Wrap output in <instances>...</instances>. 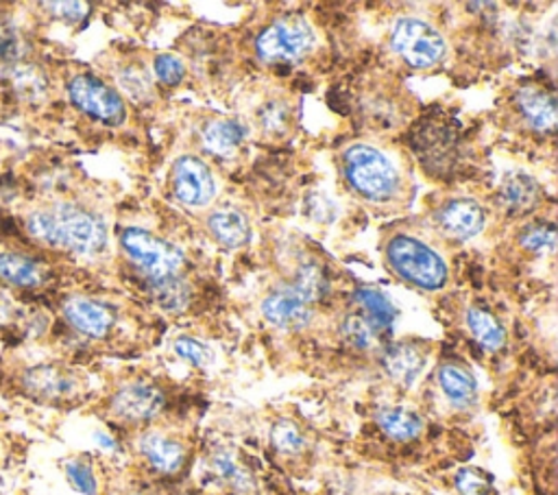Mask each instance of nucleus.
Returning a JSON list of instances; mask_svg holds the SVG:
<instances>
[{
    "label": "nucleus",
    "mask_w": 558,
    "mask_h": 495,
    "mask_svg": "<svg viewBox=\"0 0 558 495\" xmlns=\"http://www.w3.org/2000/svg\"><path fill=\"white\" fill-rule=\"evenodd\" d=\"M204 146L217 157H234L247 140V127L238 118H215L204 127Z\"/></svg>",
    "instance_id": "obj_20"
},
{
    "label": "nucleus",
    "mask_w": 558,
    "mask_h": 495,
    "mask_svg": "<svg viewBox=\"0 0 558 495\" xmlns=\"http://www.w3.org/2000/svg\"><path fill=\"white\" fill-rule=\"evenodd\" d=\"M210 469H212V473H215V478H217L219 482H223L225 486H230V489H234V491L245 493V491H249V489L254 486L251 473H249V471L238 463V458H236L232 452H228V450H219V452L212 454V458H210Z\"/></svg>",
    "instance_id": "obj_27"
},
{
    "label": "nucleus",
    "mask_w": 558,
    "mask_h": 495,
    "mask_svg": "<svg viewBox=\"0 0 558 495\" xmlns=\"http://www.w3.org/2000/svg\"><path fill=\"white\" fill-rule=\"evenodd\" d=\"M23 389L29 398L42 404H64L81 393L79 376L62 365H36L25 372Z\"/></svg>",
    "instance_id": "obj_8"
},
{
    "label": "nucleus",
    "mask_w": 558,
    "mask_h": 495,
    "mask_svg": "<svg viewBox=\"0 0 558 495\" xmlns=\"http://www.w3.org/2000/svg\"><path fill=\"white\" fill-rule=\"evenodd\" d=\"M340 335H342L345 343H349V348L360 350V352H366L374 348L380 337L360 312H351L340 321Z\"/></svg>",
    "instance_id": "obj_29"
},
{
    "label": "nucleus",
    "mask_w": 558,
    "mask_h": 495,
    "mask_svg": "<svg viewBox=\"0 0 558 495\" xmlns=\"http://www.w3.org/2000/svg\"><path fill=\"white\" fill-rule=\"evenodd\" d=\"M378 428L393 441H415L424 432V419L408 408L402 406H387L376 413Z\"/></svg>",
    "instance_id": "obj_24"
},
{
    "label": "nucleus",
    "mask_w": 558,
    "mask_h": 495,
    "mask_svg": "<svg viewBox=\"0 0 558 495\" xmlns=\"http://www.w3.org/2000/svg\"><path fill=\"white\" fill-rule=\"evenodd\" d=\"M66 476L79 493L99 495V482H96V476H94V469H92L90 463H86L81 458L68 460L66 463Z\"/></svg>",
    "instance_id": "obj_36"
},
{
    "label": "nucleus",
    "mask_w": 558,
    "mask_h": 495,
    "mask_svg": "<svg viewBox=\"0 0 558 495\" xmlns=\"http://www.w3.org/2000/svg\"><path fill=\"white\" fill-rule=\"evenodd\" d=\"M426 350L411 341L391 343L382 352V367L387 376L400 387H413L426 367Z\"/></svg>",
    "instance_id": "obj_15"
},
{
    "label": "nucleus",
    "mask_w": 558,
    "mask_h": 495,
    "mask_svg": "<svg viewBox=\"0 0 558 495\" xmlns=\"http://www.w3.org/2000/svg\"><path fill=\"white\" fill-rule=\"evenodd\" d=\"M153 73L161 86L172 88L185 79V64L170 53H161L153 60Z\"/></svg>",
    "instance_id": "obj_38"
},
{
    "label": "nucleus",
    "mask_w": 558,
    "mask_h": 495,
    "mask_svg": "<svg viewBox=\"0 0 558 495\" xmlns=\"http://www.w3.org/2000/svg\"><path fill=\"white\" fill-rule=\"evenodd\" d=\"M172 191L183 206H208L217 193L215 178L208 169V164L197 155H181L172 164Z\"/></svg>",
    "instance_id": "obj_9"
},
{
    "label": "nucleus",
    "mask_w": 558,
    "mask_h": 495,
    "mask_svg": "<svg viewBox=\"0 0 558 495\" xmlns=\"http://www.w3.org/2000/svg\"><path fill=\"white\" fill-rule=\"evenodd\" d=\"M314 31L301 16H282L256 38V55L269 66H293L314 49Z\"/></svg>",
    "instance_id": "obj_4"
},
{
    "label": "nucleus",
    "mask_w": 558,
    "mask_h": 495,
    "mask_svg": "<svg viewBox=\"0 0 558 495\" xmlns=\"http://www.w3.org/2000/svg\"><path fill=\"white\" fill-rule=\"evenodd\" d=\"M460 495H491V476L476 467H465L454 480Z\"/></svg>",
    "instance_id": "obj_37"
},
{
    "label": "nucleus",
    "mask_w": 558,
    "mask_h": 495,
    "mask_svg": "<svg viewBox=\"0 0 558 495\" xmlns=\"http://www.w3.org/2000/svg\"><path fill=\"white\" fill-rule=\"evenodd\" d=\"M68 96L79 112L103 125L118 127L127 120L122 94L90 73H79L68 81Z\"/></svg>",
    "instance_id": "obj_7"
},
{
    "label": "nucleus",
    "mask_w": 558,
    "mask_h": 495,
    "mask_svg": "<svg viewBox=\"0 0 558 495\" xmlns=\"http://www.w3.org/2000/svg\"><path fill=\"white\" fill-rule=\"evenodd\" d=\"M342 171L349 186L374 204L391 201L402 186L395 164L368 144H353L342 153Z\"/></svg>",
    "instance_id": "obj_2"
},
{
    "label": "nucleus",
    "mask_w": 558,
    "mask_h": 495,
    "mask_svg": "<svg viewBox=\"0 0 558 495\" xmlns=\"http://www.w3.org/2000/svg\"><path fill=\"white\" fill-rule=\"evenodd\" d=\"M515 105L525 125L536 133H551L556 127V99L538 86H523L515 94Z\"/></svg>",
    "instance_id": "obj_16"
},
{
    "label": "nucleus",
    "mask_w": 558,
    "mask_h": 495,
    "mask_svg": "<svg viewBox=\"0 0 558 495\" xmlns=\"http://www.w3.org/2000/svg\"><path fill=\"white\" fill-rule=\"evenodd\" d=\"M271 443L284 456H299L308 447V437L299 424L290 419H282L271 430Z\"/></svg>",
    "instance_id": "obj_30"
},
{
    "label": "nucleus",
    "mask_w": 558,
    "mask_h": 495,
    "mask_svg": "<svg viewBox=\"0 0 558 495\" xmlns=\"http://www.w3.org/2000/svg\"><path fill=\"white\" fill-rule=\"evenodd\" d=\"M151 290L155 295V301L166 312H181L185 305L191 303V286L185 284L179 275L151 282Z\"/></svg>",
    "instance_id": "obj_28"
},
{
    "label": "nucleus",
    "mask_w": 558,
    "mask_h": 495,
    "mask_svg": "<svg viewBox=\"0 0 558 495\" xmlns=\"http://www.w3.org/2000/svg\"><path fill=\"white\" fill-rule=\"evenodd\" d=\"M25 223L36 240L75 256H96L107 245L105 221L77 204H55L36 210Z\"/></svg>",
    "instance_id": "obj_1"
},
{
    "label": "nucleus",
    "mask_w": 558,
    "mask_h": 495,
    "mask_svg": "<svg viewBox=\"0 0 558 495\" xmlns=\"http://www.w3.org/2000/svg\"><path fill=\"white\" fill-rule=\"evenodd\" d=\"M439 387L445 400L456 408H469L476 404L478 385L473 374L460 363H443L437 372Z\"/></svg>",
    "instance_id": "obj_19"
},
{
    "label": "nucleus",
    "mask_w": 558,
    "mask_h": 495,
    "mask_svg": "<svg viewBox=\"0 0 558 495\" xmlns=\"http://www.w3.org/2000/svg\"><path fill=\"white\" fill-rule=\"evenodd\" d=\"M25 40L21 31L5 18H0V60H5L8 64H16L25 57Z\"/></svg>",
    "instance_id": "obj_34"
},
{
    "label": "nucleus",
    "mask_w": 558,
    "mask_h": 495,
    "mask_svg": "<svg viewBox=\"0 0 558 495\" xmlns=\"http://www.w3.org/2000/svg\"><path fill=\"white\" fill-rule=\"evenodd\" d=\"M164 391L151 382H129L112 398V413L129 424H144L164 411Z\"/></svg>",
    "instance_id": "obj_10"
},
{
    "label": "nucleus",
    "mask_w": 558,
    "mask_h": 495,
    "mask_svg": "<svg viewBox=\"0 0 558 495\" xmlns=\"http://www.w3.org/2000/svg\"><path fill=\"white\" fill-rule=\"evenodd\" d=\"M288 122H290V107L282 99H269L258 109V125L269 135H284L288 131Z\"/></svg>",
    "instance_id": "obj_32"
},
{
    "label": "nucleus",
    "mask_w": 558,
    "mask_h": 495,
    "mask_svg": "<svg viewBox=\"0 0 558 495\" xmlns=\"http://www.w3.org/2000/svg\"><path fill=\"white\" fill-rule=\"evenodd\" d=\"M120 247L151 282L174 277L183 266V253L174 245L140 227L122 230Z\"/></svg>",
    "instance_id": "obj_5"
},
{
    "label": "nucleus",
    "mask_w": 558,
    "mask_h": 495,
    "mask_svg": "<svg viewBox=\"0 0 558 495\" xmlns=\"http://www.w3.org/2000/svg\"><path fill=\"white\" fill-rule=\"evenodd\" d=\"M118 81H120L122 90L135 99H144L151 94V81L142 68H125L118 75Z\"/></svg>",
    "instance_id": "obj_39"
},
{
    "label": "nucleus",
    "mask_w": 558,
    "mask_h": 495,
    "mask_svg": "<svg viewBox=\"0 0 558 495\" xmlns=\"http://www.w3.org/2000/svg\"><path fill=\"white\" fill-rule=\"evenodd\" d=\"M391 47L411 68L428 70L443 62L447 47L443 36L419 18H402L393 27Z\"/></svg>",
    "instance_id": "obj_6"
},
{
    "label": "nucleus",
    "mask_w": 558,
    "mask_h": 495,
    "mask_svg": "<svg viewBox=\"0 0 558 495\" xmlns=\"http://www.w3.org/2000/svg\"><path fill=\"white\" fill-rule=\"evenodd\" d=\"M355 301L362 310L360 314L371 323V327H374L378 335L389 333L398 318V310L385 292H380L378 288H358Z\"/></svg>",
    "instance_id": "obj_25"
},
{
    "label": "nucleus",
    "mask_w": 558,
    "mask_h": 495,
    "mask_svg": "<svg viewBox=\"0 0 558 495\" xmlns=\"http://www.w3.org/2000/svg\"><path fill=\"white\" fill-rule=\"evenodd\" d=\"M0 279L16 288H38L47 279L44 266L21 251H3L0 253Z\"/></svg>",
    "instance_id": "obj_22"
},
{
    "label": "nucleus",
    "mask_w": 558,
    "mask_h": 495,
    "mask_svg": "<svg viewBox=\"0 0 558 495\" xmlns=\"http://www.w3.org/2000/svg\"><path fill=\"white\" fill-rule=\"evenodd\" d=\"M208 227H210L212 236L228 249L245 247L251 238L249 219L245 217V212H241L238 208H232V206L217 208L208 219Z\"/></svg>",
    "instance_id": "obj_21"
},
{
    "label": "nucleus",
    "mask_w": 558,
    "mask_h": 495,
    "mask_svg": "<svg viewBox=\"0 0 558 495\" xmlns=\"http://www.w3.org/2000/svg\"><path fill=\"white\" fill-rule=\"evenodd\" d=\"M262 314L269 323H273L275 327L282 329H303L312 323L314 318V310L312 303L306 301L299 292H295L293 288H282L271 292L264 301H262Z\"/></svg>",
    "instance_id": "obj_13"
},
{
    "label": "nucleus",
    "mask_w": 558,
    "mask_h": 495,
    "mask_svg": "<svg viewBox=\"0 0 558 495\" xmlns=\"http://www.w3.org/2000/svg\"><path fill=\"white\" fill-rule=\"evenodd\" d=\"M465 323L469 327L471 337L476 339V343L480 348H484L486 352H497L504 348L506 343V329L502 325V321L486 308L480 305H471L465 312Z\"/></svg>",
    "instance_id": "obj_23"
},
{
    "label": "nucleus",
    "mask_w": 558,
    "mask_h": 495,
    "mask_svg": "<svg viewBox=\"0 0 558 495\" xmlns=\"http://www.w3.org/2000/svg\"><path fill=\"white\" fill-rule=\"evenodd\" d=\"M172 348L181 361H185L193 367H206L212 361L210 348L204 341L193 339V337H179Z\"/></svg>",
    "instance_id": "obj_35"
},
{
    "label": "nucleus",
    "mask_w": 558,
    "mask_h": 495,
    "mask_svg": "<svg viewBox=\"0 0 558 495\" xmlns=\"http://www.w3.org/2000/svg\"><path fill=\"white\" fill-rule=\"evenodd\" d=\"M387 262L395 275L421 290H439L447 284L445 260L421 238L398 234L387 243Z\"/></svg>",
    "instance_id": "obj_3"
},
{
    "label": "nucleus",
    "mask_w": 558,
    "mask_h": 495,
    "mask_svg": "<svg viewBox=\"0 0 558 495\" xmlns=\"http://www.w3.org/2000/svg\"><path fill=\"white\" fill-rule=\"evenodd\" d=\"M42 10H49V14L64 23H79L90 14V8L86 3H47Z\"/></svg>",
    "instance_id": "obj_40"
},
{
    "label": "nucleus",
    "mask_w": 558,
    "mask_h": 495,
    "mask_svg": "<svg viewBox=\"0 0 558 495\" xmlns=\"http://www.w3.org/2000/svg\"><path fill=\"white\" fill-rule=\"evenodd\" d=\"M8 79H10V88L14 90L18 101L38 103V101L47 99L49 79L38 66H34L29 62H16L10 66Z\"/></svg>",
    "instance_id": "obj_26"
},
{
    "label": "nucleus",
    "mask_w": 558,
    "mask_h": 495,
    "mask_svg": "<svg viewBox=\"0 0 558 495\" xmlns=\"http://www.w3.org/2000/svg\"><path fill=\"white\" fill-rule=\"evenodd\" d=\"M415 151L430 171H450L458 155V135L450 125L424 122L415 133Z\"/></svg>",
    "instance_id": "obj_11"
},
{
    "label": "nucleus",
    "mask_w": 558,
    "mask_h": 495,
    "mask_svg": "<svg viewBox=\"0 0 558 495\" xmlns=\"http://www.w3.org/2000/svg\"><path fill=\"white\" fill-rule=\"evenodd\" d=\"M64 318L73 329L88 339H105L114 327V312L109 305L90 297H70L64 301Z\"/></svg>",
    "instance_id": "obj_12"
},
{
    "label": "nucleus",
    "mask_w": 558,
    "mask_h": 495,
    "mask_svg": "<svg viewBox=\"0 0 558 495\" xmlns=\"http://www.w3.org/2000/svg\"><path fill=\"white\" fill-rule=\"evenodd\" d=\"M8 308H10V303L5 301V297H3V295H0V321H3V318L10 314V310H8Z\"/></svg>",
    "instance_id": "obj_41"
},
{
    "label": "nucleus",
    "mask_w": 558,
    "mask_h": 495,
    "mask_svg": "<svg viewBox=\"0 0 558 495\" xmlns=\"http://www.w3.org/2000/svg\"><path fill=\"white\" fill-rule=\"evenodd\" d=\"M138 452L157 473H179L185 465V447L164 432H146L138 439Z\"/></svg>",
    "instance_id": "obj_17"
},
{
    "label": "nucleus",
    "mask_w": 558,
    "mask_h": 495,
    "mask_svg": "<svg viewBox=\"0 0 558 495\" xmlns=\"http://www.w3.org/2000/svg\"><path fill=\"white\" fill-rule=\"evenodd\" d=\"M497 201L510 214H528L541 206L543 188L528 173L512 171L504 178L497 193Z\"/></svg>",
    "instance_id": "obj_18"
},
{
    "label": "nucleus",
    "mask_w": 558,
    "mask_h": 495,
    "mask_svg": "<svg viewBox=\"0 0 558 495\" xmlns=\"http://www.w3.org/2000/svg\"><path fill=\"white\" fill-rule=\"evenodd\" d=\"M519 245L530 253H551L556 245L554 223H532L519 234Z\"/></svg>",
    "instance_id": "obj_33"
},
{
    "label": "nucleus",
    "mask_w": 558,
    "mask_h": 495,
    "mask_svg": "<svg viewBox=\"0 0 558 495\" xmlns=\"http://www.w3.org/2000/svg\"><path fill=\"white\" fill-rule=\"evenodd\" d=\"M437 223L439 227L458 240L473 238L484 230L486 223V212L484 208L467 197H454L447 199L439 212H437Z\"/></svg>",
    "instance_id": "obj_14"
},
{
    "label": "nucleus",
    "mask_w": 558,
    "mask_h": 495,
    "mask_svg": "<svg viewBox=\"0 0 558 495\" xmlns=\"http://www.w3.org/2000/svg\"><path fill=\"white\" fill-rule=\"evenodd\" d=\"M290 288L295 292H299L306 301L312 303V301H319L327 292V279H325V273L314 262H308L297 269L295 284Z\"/></svg>",
    "instance_id": "obj_31"
}]
</instances>
